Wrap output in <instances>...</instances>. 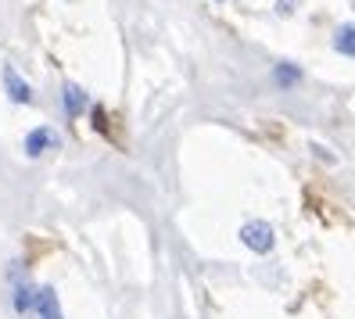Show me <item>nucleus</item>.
<instances>
[{
    "mask_svg": "<svg viewBox=\"0 0 355 319\" xmlns=\"http://www.w3.org/2000/svg\"><path fill=\"white\" fill-rule=\"evenodd\" d=\"M295 4H298V0H277V11L280 15H291V11H295Z\"/></svg>",
    "mask_w": 355,
    "mask_h": 319,
    "instance_id": "1a4fd4ad",
    "label": "nucleus"
},
{
    "mask_svg": "<svg viewBox=\"0 0 355 319\" xmlns=\"http://www.w3.org/2000/svg\"><path fill=\"white\" fill-rule=\"evenodd\" d=\"M298 79H302V69L295 65V61H280V65L273 69V87H277V90L298 87Z\"/></svg>",
    "mask_w": 355,
    "mask_h": 319,
    "instance_id": "423d86ee",
    "label": "nucleus"
},
{
    "mask_svg": "<svg viewBox=\"0 0 355 319\" xmlns=\"http://www.w3.org/2000/svg\"><path fill=\"white\" fill-rule=\"evenodd\" d=\"M241 244L252 248L255 255H269L273 244H277V233H273V226H269L266 219H252V223L241 226Z\"/></svg>",
    "mask_w": 355,
    "mask_h": 319,
    "instance_id": "f257e3e1",
    "label": "nucleus"
},
{
    "mask_svg": "<svg viewBox=\"0 0 355 319\" xmlns=\"http://www.w3.org/2000/svg\"><path fill=\"white\" fill-rule=\"evenodd\" d=\"M216 4H223V0H216Z\"/></svg>",
    "mask_w": 355,
    "mask_h": 319,
    "instance_id": "9d476101",
    "label": "nucleus"
},
{
    "mask_svg": "<svg viewBox=\"0 0 355 319\" xmlns=\"http://www.w3.org/2000/svg\"><path fill=\"white\" fill-rule=\"evenodd\" d=\"M4 90L15 104H33V90H29V83L18 76L11 65H4Z\"/></svg>",
    "mask_w": 355,
    "mask_h": 319,
    "instance_id": "7ed1b4c3",
    "label": "nucleus"
},
{
    "mask_svg": "<svg viewBox=\"0 0 355 319\" xmlns=\"http://www.w3.org/2000/svg\"><path fill=\"white\" fill-rule=\"evenodd\" d=\"M36 316L40 319H65L61 316V302L54 287H36Z\"/></svg>",
    "mask_w": 355,
    "mask_h": 319,
    "instance_id": "20e7f679",
    "label": "nucleus"
},
{
    "mask_svg": "<svg viewBox=\"0 0 355 319\" xmlns=\"http://www.w3.org/2000/svg\"><path fill=\"white\" fill-rule=\"evenodd\" d=\"M334 51L345 58H355V22L338 26V33H334Z\"/></svg>",
    "mask_w": 355,
    "mask_h": 319,
    "instance_id": "0eeeda50",
    "label": "nucleus"
},
{
    "mask_svg": "<svg viewBox=\"0 0 355 319\" xmlns=\"http://www.w3.org/2000/svg\"><path fill=\"white\" fill-rule=\"evenodd\" d=\"M29 309H36V287H29V284H15V312H29Z\"/></svg>",
    "mask_w": 355,
    "mask_h": 319,
    "instance_id": "6e6552de",
    "label": "nucleus"
},
{
    "mask_svg": "<svg viewBox=\"0 0 355 319\" xmlns=\"http://www.w3.org/2000/svg\"><path fill=\"white\" fill-rule=\"evenodd\" d=\"M51 147H61V137L51 130V126H40V130H33L26 137V155L29 158H40L44 151H51Z\"/></svg>",
    "mask_w": 355,
    "mask_h": 319,
    "instance_id": "f03ea898",
    "label": "nucleus"
},
{
    "mask_svg": "<svg viewBox=\"0 0 355 319\" xmlns=\"http://www.w3.org/2000/svg\"><path fill=\"white\" fill-rule=\"evenodd\" d=\"M61 104H65V115L76 119L87 112V94H83V87H76V83H65L61 87Z\"/></svg>",
    "mask_w": 355,
    "mask_h": 319,
    "instance_id": "39448f33",
    "label": "nucleus"
}]
</instances>
